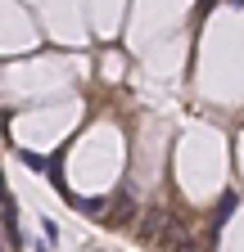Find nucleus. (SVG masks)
Masks as SVG:
<instances>
[{"label":"nucleus","instance_id":"obj_1","mask_svg":"<svg viewBox=\"0 0 244 252\" xmlns=\"http://www.w3.org/2000/svg\"><path fill=\"white\" fill-rule=\"evenodd\" d=\"M235 203H240L235 194H222V203H217V207H212V230H222V225H226V216L235 212Z\"/></svg>","mask_w":244,"mask_h":252},{"label":"nucleus","instance_id":"obj_2","mask_svg":"<svg viewBox=\"0 0 244 252\" xmlns=\"http://www.w3.org/2000/svg\"><path fill=\"white\" fill-rule=\"evenodd\" d=\"M18 158H23V162H27V167H32V171H54V162H59V158H54V162H50V158H41V153H27V149H23Z\"/></svg>","mask_w":244,"mask_h":252}]
</instances>
